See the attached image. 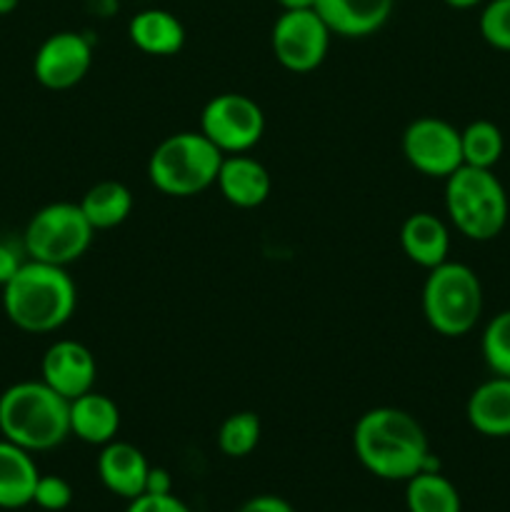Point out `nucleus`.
Wrapping results in <instances>:
<instances>
[{"label": "nucleus", "mask_w": 510, "mask_h": 512, "mask_svg": "<svg viewBox=\"0 0 510 512\" xmlns=\"http://www.w3.org/2000/svg\"><path fill=\"white\" fill-rule=\"evenodd\" d=\"M225 155L203 133H175L153 150L148 178L170 198H193L218 180Z\"/></svg>", "instance_id": "nucleus-5"}, {"label": "nucleus", "mask_w": 510, "mask_h": 512, "mask_svg": "<svg viewBox=\"0 0 510 512\" xmlns=\"http://www.w3.org/2000/svg\"><path fill=\"white\" fill-rule=\"evenodd\" d=\"M330 28L318 10H283L270 33L273 55L290 73H310L325 60L330 48Z\"/></svg>", "instance_id": "nucleus-9"}, {"label": "nucleus", "mask_w": 510, "mask_h": 512, "mask_svg": "<svg viewBox=\"0 0 510 512\" xmlns=\"http://www.w3.org/2000/svg\"><path fill=\"white\" fill-rule=\"evenodd\" d=\"M215 185H218L220 193L230 205L245 210L263 205L268 200L270 190H273L268 168L245 153L225 155Z\"/></svg>", "instance_id": "nucleus-14"}, {"label": "nucleus", "mask_w": 510, "mask_h": 512, "mask_svg": "<svg viewBox=\"0 0 510 512\" xmlns=\"http://www.w3.org/2000/svg\"><path fill=\"white\" fill-rule=\"evenodd\" d=\"M0 435L28 453L53 450L70 435V400L43 380H23L0 395Z\"/></svg>", "instance_id": "nucleus-3"}, {"label": "nucleus", "mask_w": 510, "mask_h": 512, "mask_svg": "<svg viewBox=\"0 0 510 512\" xmlns=\"http://www.w3.org/2000/svg\"><path fill=\"white\" fill-rule=\"evenodd\" d=\"M395 0H315V10L330 33L340 38H368L393 15Z\"/></svg>", "instance_id": "nucleus-13"}, {"label": "nucleus", "mask_w": 510, "mask_h": 512, "mask_svg": "<svg viewBox=\"0 0 510 512\" xmlns=\"http://www.w3.org/2000/svg\"><path fill=\"white\" fill-rule=\"evenodd\" d=\"M33 503L40 510L48 512H60L73 503V488L65 478L60 475H40L38 485H35Z\"/></svg>", "instance_id": "nucleus-27"}, {"label": "nucleus", "mask_w": 510, "mask_h": 512, "mask_svg": "<svg viewBox=\"0 0 510 512\" xmlns=\"http://www.w3.org/2000/svg\"><path fill=\"white\" fill-rule=\"evenodd\" d=\"M283 10H310L315 8V0H275Z\"/></svg>", "instance_id": "nucleus-32"}, {"label": "nucleus", "mask_w": 510, "mask_h": 512, "mask_svg": "<svg viewBox=\"0 0 510 512\" xmlns=\"http://www.w3.org/2000/svg\"><path fill=\"white\" fill-rule=\"evenodd\" d=\"M170 475L168 470L163 468H150L148 473V485H145V493H155V495H165V493H173L170 490Z\"/></svg>", "instance_id": "nucleus-31"}, {"label": "nucleus", "mask_w": 510, "mask_h": 512, "mask_svg": "<svg viewBox=\"0 0 510 512\" xmlns=\"http://www.w3.org/2000/svg\"><path fill=\"white\" fill-rule=\"evenodd\" d=\"M120 430V408L103 393L78 395L70 400V435L88 445H108Z\"/></svg>", "instance_id": "nucleus-17"}, {"label": "nucleus", "mask_w": 510, "mask_h": 512, "mask_svg": "<svg viewBox=\"0 0 510 512\" xmlns=\"http://www.w3.org/2000/svg\"><path fill=\"white\" fill-rule=\"evenodd\" d=\"M78 288L60 265L25 260L3 285V308L10 323L25 333H53L75 313Z\"/></svg>", "instance_id": "nucleus-2"}, {"label": "nucleus", "mask_w": 510, "mask_h": 512, "mask_svg": "<svg viewBox=\"0 0 510 512\" xmlns=\"http://www.w3.org/2000/svg\"><path fill=\"white\" fill-rule=\"evenodd\" d=\"M93 233L80 203H50L25 225L23 250L30 260L68 268L90 248Z\"/></svg>", "instance_id": "nucleus-7"}, {"label": "nucleus", "mask_w": 510, "mask_h": 512, "mask_svg": "<svg viewBox=\"0 0 510 512\" xmlns=\"http://www.w3.org/2000/svg\"><path fill=\"white\" fill-rule=\"evenodd\" d=\"M260 418L253 410H238L228 415L218 430V448L228 458H245L253 453L260 443Z\"/></svg>", "instance_id": "nucleus-24"}, {"label": "nucleus", "mask_w": 510, "mask_h": 512, "mask_svg": "<svg viewBox=\"0 0 510 512\" xmlns=\"http://www.w3.org/2000/svg\"><path fill=\"white\" fill-rule=\"evenodd\" d=\"M403 155L418 173L448 178L463 165L460 130L435 115L413 120L403 133Z\"/></svg>", "instance_id": "nucleus-10"}, {"label": "nucleus", "mask_w": 510, "mask_h": 512, "mask_svg": "<svg viewBox=\"0 0 510 512\" xmlns=\"http://www.w3.org/2000/svg\"><path fill=\"white\" fill-rule=\"evenodd\" d=\"M400 245L408 260L420 268L433 270L448 260L450 233L438 215L413 213L400 228Z\"/></svg>", "instance_id": "nucleus-19"}, {"label": "nucleus", "mask_w": 510, "mask_h": 512, "mask_svg": "<svg viewBox=\"0 0 510 512\" xmlns=\"http://www.w3.org/2000/svg\"><path fill=\"white\" fill-rule=\"evenodd\" d=\"M80 208L93 230L118 228L133 213V193L118 180H100L83 195Z\"/></svg>", "instance_id": "nucleus-21"}, {"label": "nucleus", "mask_w": 510, "mask_h": 512, "mask_svg": "<svg viewBox=\"0 0 510 512\" xmlns=\"http://www.w3.org/2000/svg\"><path fill=\"white\" fill-rule=\"evenodd\" d=\"M445 208L455 230L475 243L498 238L508 225V193L493 170L460 165L445 178Z\"/></svg>", "instance_id": "nucleus-4"}, {"label": "nucleus", "mask_w": 510, "mask_h": 512, "mask_svg": "<svg viewBox=\"0 0 510 512\" xmlns=\"http://www.w3.org/2000/svg\"><path fill=\"white\" fill-rule=\"evenodd\" d=\"M150 465L145 455L135 445L123 443V440H110L103 445L98 455V475L100 483L113 495L125 500H133L145 493L148 485Z\"/></svg>", "instance_id": "nucleus-15"}, {"label": "nucleus", "mask_w": 510, "mask_h": 512, "mask_svg": "<svg viewBox=\"0 0 510 512\" xmlns=\"http://www.w3.org/2000/svg\"><path fill=\"white\" fill-rule=\"evenodd\" d=\"M93 65V45L85 35L60 30L40 43L33 58V75L43 88L68 90L88 75Z\"/></svg>", "instance_id": "nucleus-11"}, {"label": "nucleus", "mask_w": 510, "mask_h": 512, "mask_svg": "<svg viewBox=\"0 0 510 512\" xmlns=\"http://www.w3.org/2000/svg\"><path fill=\"white\" fill-rule=\"evenodd\" d=\"M38 468L25 448L0 440V508L18 510L33 503Z\"/></svg>", "instance_id": "nucleus-20"}, {"label": "nucleus", "mask_w": 510, "mask_h": 512, "mask_svg": "<svg viewBox=\"0 0 510 512\" xmlns=\"http://www.w3.org/2000/svg\"><path fill=\"white\" fill-rule=\"evenodd\" d=\"M478 28L490 48L510 53V0H488L480 13Z\"/></svg>", "instance_id": "nucleus-26"}, {"label": "nucleus", "mask_w": 510, "mask_h": 512, "mask_svg": "<svg viewBox=\"0 0 510 512\" xmlns=\"http://www.w3.org/2000/svg\"><path fill=\"white\" fill-rule=\"evenodd\" d=\"M353 448L360 465L380 480H405L423 470H438L423 425L400 408H373L353 430Z\"/></svg>", "instance_id": "nucleus-1"}, {"label": "nucleus", "mask_w": 510, "mask_h": 512, "mask_svg": "<svg viewBox=\"0 0 510 512\" xmlns=\"http://www.w3.org/2000/svg\"><path fill=\"white\" fill-rule=\"evenodd\" d=\"M130 43L145 55L155 58H168L183 50L185 28L170 10L148 8L140 10L128 23Z\"/></svg>", "instance_id": "nucleus-18"}, {"label": "nucleus", "mask_w": 510, "mask_h": 512, "mask_svg": "<svg viewBox=\"0 0 510 512\" xmlns=\"http://www.w3.org/2000/svg\"><path fill=\"white\" fill-rule=\"evenodd\" d=\"M40 375H43L40 380L48 383L55 393L75 400L78 395L93 390L98 363H95V355L78 340H58L45 350Z\"/></svg>", "instance_id": "nucleus-12"}, {"label": "nucleus", "mask_w": 510, "mask_h": 512, "mask_svg": "<svg viewBox=\"0 0 510 512\" xmlns=\"http://www.w3.org/2000/svg\"><path fill=\"white\" fill-rule=\"evenodd\" d=\"M20 0H0V15H10L15 8H18Z\"/></svg>", "instance_id": "nucleus-34"}, {"label": "nucleus", "mask_w": 510, "mask_h": 512, "mask_svg": "<svg viewBox=\"0 0 510 512\" xmlns=\"http://www.w3.org/2000/svg\"><path fill=\"white\" fill-rule=\"evenodd\" d=\"M443 3L450 5V8H455V10H470V8H475V5L483 3V0H443Z\"/></svg>", "instance_id": "nucleus-33"}, {"label": "nucleus", "mask_w": 510, "mask_h": 512, "mask_svg": "<svg viewBox=\"0 0 510 512\" xmlns=\"http://www.w3.org/2000/svg\"><path fill=\"white\" fill-rule=\"evenodd\" d=\"M125 512H190L188 505L180 498H175L173 493L155 495V493H143L138 498L130 500L128 510Z\"/></svg>", "instance_id": "nucleus-28"}, {"label": "nucleus", "mask_w": 510, "mask_h": 512, "mask_svg": "<svg viewBox=\"0 0 510 512\" xmlns=\"http://www.w3.org/2000/svg\"><path fill=\"white\" fill-rule=\"evenodd\" d=\"M200 133L223 155L248 153L265 133L263 108L243 93H220L205 103Z\"/></svg>", "instance_id": "nucleus-8"}, {"label": "nucleus", "mask_w": 510, "mask_h": 512, "mask_svg": "<svg viewBox=\"0 0 510 512\" xmlns=\"http://www.w3.org/2000/svg\"><path fill=\"white\" fill-rule=\"evenodd\" d=\"M408 512H460V493L440 470H423L413 475L405 488Z\"/></svg>", "instance_id": "nucleus-22"}, {"label": "nucleus", "mask_w": 510, "mask_h": 512, "mask_svg": "<svg viewBox=\"0 0 510 512\" xmlns=\"http://www.w3.org/2000/svg\"><path fill=\"white\" fill-rule=\"evenodd\" d=\"M423 315L443 338H463L483 315V285L465 263H440L425 278Z\"/></svg>", "instance_id": "nucleus-6"}, {"label": "nucleus", "mask_w": 510, "mask_h": 512, "mask_svg": "<svg viewBox=\"0 0 510 512\" xmlns=\"http://www.w3.org/2000/svg\"><path fill=\"white\" fill-rule=\"evenodd\" d=\"M23 253L25 250L15 248L10 240H0V288H3V285L8 283V280L13 278L20 268H23V263H25Z\"/></svg>", "instance_id": "nucleus-29"}, {"label": "nucleus", "mask_w": 510, "mask_h": 512, "mask_svg": "<svg viewBox=\"0 0 510 512\" xmlns=\"http://www.w3.org/2000/svg\"><path fill=\"white\" fill-rule=\"evenodd\" d=\"M465 415L475 433L485 438H510V378L493 375L470 393Z\"/></svg>", "instance_id": "nucleus-16"}, {"label": "nucleus", "mask_w": 510, "mask_h": 512, "mask_svg": "<svg viewBox=\"0 0 510 512\" xmlns=\"http://www.w3.org/2000/svg\"><path fill=\"white\" fill-rule=\"evenodd\" d=\"M238 512H295V510L288 500L278 498V495H258V498L240 505Z\"/></svg>", "instance_id": "nucleus-30"}, {"label": "nucleus", "mask_w": 510, "mask_h": 512, "mask_svg": "<svg viewBox=\"0 0 510 512\" xmlns=\"http://www.w3.org/2000/svg\"><path fill=\"white\" fill-rule=\"evenodd\" d=\"M480 350L493 375L510 378V310H503L485 325Z\"/></svg>", "instance_id": "nucleus-25"}, {"label": "nucleus", "mask_w": 510, "mask_h": 512, "mask_svg": "<svg viewBox=\"0 0 510 512\" xmlns=\"http://www.w3.org/2000/svg\"><path fill=\"white\" fill-rule=\"evenodd\" d=\"M460 145H463V165L493 170L503 158L505 138L503 130L490 120H473L460 130Z\"/></svg>", "instance_id": "nucleus-23"}]
</instances>
